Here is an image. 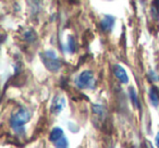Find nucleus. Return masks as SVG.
<instances>
[{
  "mask_svg": "<svg viewBox=\"0 0 159 148\" xmlns=\"http://www.w3.org/2000/svg\"><path fill=\"white\" fill-rule=\"evenodd\" d=\"M129 92H130V98H131V101L133 102L135 107L139 108V99H137V95H136V92L133 87H130L129 88Z\"/></svg>",
  "mask_w": 159,
  "mask_h": 148,
  "instance_id": "9",
  "label": "nucleus"
},
{
  "mask_svg": "<svg viewBox=\"0 0 159 148\" xmlns=\"http://www.w3.org/2000/svg\"><path fill=\"white\" fill-rule=\"evenodd\" d=\"M42 60L46 68L51 72H57L61 68V62L58 59L57 55L53 50H47L42 55Z\"/></svg>",
  "mask_w": 159,
  "mask_h": 148,
  "instance_id": "1",
  "label": "nucleus"
},
{
  "mask_svg": "<svg viewBox=\"0 0 159 148\" xmlns=\"http://www.w3.org/2000/svg\"><path fill=\"white\" fill-rule=\"evenodd\" d=\"M149 78H152L154 81H158L159 80L158 74H156V73H155L154 71H150V72H149Z\"/></svg>",
  "mask_w": 159,
  "mask_h": 148,
  "instance_id": "13",
  "label": "nucleus"
},
{
  "mask_svg": "<svg viewBox=\"0 0 159 148\" xmlns=\"http://www.w3.org/2000/svg\"><path fill=\"white\" fill-rule=\"evenodd\" d=\"M62 137H63V131H62L60 128H56L51 131L49 139H50L51 141H55L56 143V141H58L60 138H62Z\"/></svg>",
  "mask_w": 159,
  "mask_h": 148,
  "instance_id": "8",
  "label": "nucleus"
},
{
  "mask_svg": "<svg viewBox=\"0 0 159 148\" xmlns=\"http://www.w3.org/2000/svg\"><path fill=\"white\" fill-rule=\"evenodd\" d=\"M31 119V113L26 109H19L10 118V124L13 128H21Z\"/></svg>",
  "mask_w": 159,
  "mask_h": 148,
  "instance_id": "2",
  "label": "nucleus"
},
{
  "mask_svg": "<svg viewBox=\"0 0 159 148\" xmlns=\"http://www.w3.org/2000/svg\"><path fill=\"white\" fill-rule=\"evenodd\" d=\"M148 96H149V100L152 102V105L154 107H158L159 106V94H158V89L155 88V87H152L149 89V93H148Z\"/></svg>",
  "mask_w": 159,
  "mask_h": 148,
  "instance_id": "7",
  "label": "nucleus"
},
{
  "mask_svg": "<svg viewBox=\"0 0 159 148\" xmlns=\"http://www.w3.org/2000/svg\"><path fill=\"white\" fill-rule=\"evenodd\" d=\"M80 88H94V74L92 71L86 70L82 72L75 80Z\"/></svg>",
  "mask_w": 159,
  "mask_h": 148,
  "instance_id": "3",
  "label": "nucleus"
},
{
  "mask_svg": "<svg viewBox=\"0 0 159 148\" xmlns=\"http://www.w3.org/2000/svg\"><path fill=\"white\" fill-rule=\"evenodd\" d=\"M68 49L71 53H73L75 51V42H74V39H73L72 36H70L68 39Z\"/></svg>",
  "mask_w": 159,
  "mask_h": 148,
  "instance_id": "11",
  "label": "nucleus"
},
{
  "mask_svg": "<svg viewBox=\"0 0 159 148\" xmlns=\"http://www.w3.org/2000/svg\"><path fill=\"white\" fill-rule=\"evenodd\" d=\"M113 74L122 83V84H126L129 82L128 74H126L125 70L120 65H115L113 66Z\"/></svg>",
  "mask_w": 159,
  "mask_h": 148,
  "instance_id": "5",
  "label": "nucleus"
},
{
  "mask_svg": "<svg viewBox=\"0 0 159 148\" xmlns=\"http://www.w3.org/2000/svg\"><path fill=\"white\" fill-rule=\"evenodd\" d=\"M24 37H25V39H26L27 42H33V40L36 38V35L34 34L33 31H26L24 33Z\"/></svg>",
  "mask_w": 159,
  "mask_h": 148,
  "instance_id": "12",
  "label": "nucleus"
},
{
  "mask_svg": "<svg viewBox=\"0 0 159 148\" xmlns=\"http://www.w3.org/2000/svg\"><path fill=\"white\" fill-rule=\"evenodd\" d=\"M155 141H156V145H157V147L159 148V132L157 133V136H156V138H155Z\"/></svg>",
  "mask_w": 159,
  "mask_h": 148,
  "instance_id": "14",
  "label": "nucleus"
},
{
  "mask_svg": "<svg viewBox=\"0 0 159 148\" xmlns=\"http://www.w3.org/2000/svg\"><path fill=\"white\" fill-rule=\"evenodd\" d=\"M146 148H154L152 146V144L149 143V141H147V143H146Z\"/></svg>",
  "mask_w": 159,
  "mask_h": 148,
  "instance_id": "15",
  "label": "nucleus"
},
{
  "mask_svg": "<svg viewBox=\"0 0 159 148\" xmlns=\"http://www.w3.org/2000/svg\"><path fill=\"white\" fill-rule=\"evenodd\" d=\"M55 147H56V148H69L68 139H66V137L63 136L62 138H60L58 141H56Z\"/></svg>",
  "mask_w": 159,
  "mask_h": 148,
  "instance_id": "10",
  "label": "nucleus"
},
{
  "mask_svg": "<svg viewBox=\"0 0 159 148\" xmlns=\"http://www.w3.org/2000/svg\"><path fill=\"white\" fill-rule=\"evenodd\" d=\"M155 5H158V8H159V1H156V2H155Z\"/></svg>",
  "mask_w": 159,
  "mask_h": 148,
  "instance_id": "16",
  "label": "nucleus"
},
{
  "mask_svg": "<svg viewBox=\"0 0 159 148\" xmlns=\"http://www.w3.org/2000/svg\"><path fill=\"white\" fill-rule=\"evenodd\" d=\"M113 24H115V19L111 16H106L100 22V26H102V29L104 32H110Z\"/></svg>",
  "mask_w": 159,
  "mask_h": 148,
  "instance_id": "6",
  "label": "nucleus"
},
{
  "mask_svg": "<svg viewBox=\"0 0 159 148\" xmlns=\"http://www.w3.org/2000/svg\"><path fill=\"white\" fill-rule=\"evenodd\" d=\"M64 106H66V100L62 96L57 95L55 96V98L52 99V102H51V112L52 113H59L63 110Z\"/></svg>",
  "mask_w": 159,
  "mask_h": 148,
  "instance_id": "4",
  "label": "nucleus"
}]
</instances>
